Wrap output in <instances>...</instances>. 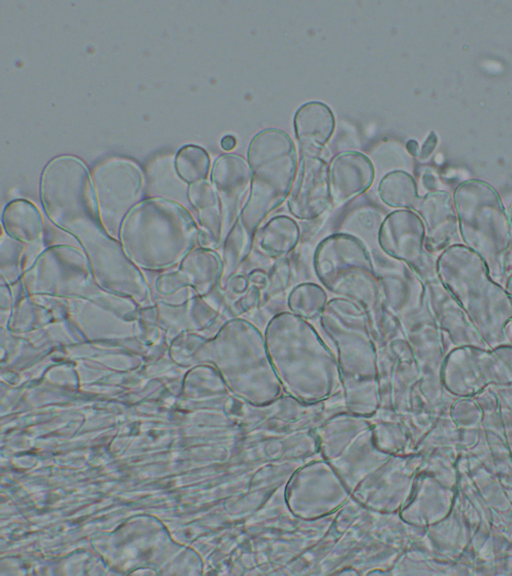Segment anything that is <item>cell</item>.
<instances>
[{
  "label": "cell",
  "instance_id": "cell-1",
  "mask_svg": "<svg viewBox=\"0 0 512 576\" xmlns=\"http://www.w3.org/2000/svg\"><path fill=\"white\" fill-rule=\"evenodd\" d=\"M264 339L274 372L294 395L314 399L339 384L338 364L309 321L281 311L268 321Z\"/></svg>",
  "mask_w": 512,
  "mask_h": 576
},
{
  "label": "cell",
  "instance_id": "cell-2",
  "mask_svg": "<svg viewBox=\"0 0 512 576\" xmlns=\"http://www.w3.org/2000/svg\"><path fill=\"white\" fill-rule=\"evenodd\" d=\"M437 276L463 308L489 348L512 345V300L490 275L485 262L462 243L436 260Z\"/></svg>",
  "mask_w": 512,
  "mask_h": 576
},
{
  "label": "cell",
  "instance_id": "cell-3",
  "mask_svg": "<svg viewBox=\"0 0 512 576\" xmlns=\"http://www.w3.org/2000/svg\"><path fill=\"white\" fill-rule=\"evenodd\" d=\"M199 228L191 214L177 202L143 200L120 229V244L140 270L162 271L179 264L195 248Z\"/></svg>",
  "mask_w": 512,
  "mask_h": 576
},
{
  "label": "cell",
  "instance_id": "cell-4",
  "mask_svg": "<svg viewBox=\"0 0 512 576\" xmlns=\"http://www.w3.org/2000/svg\"><path fill=\"white\" fill-rule=\"evenodd\" d=\"M453 200L462 244L505 286L512 273V227L499 193L486 181L468 179L456 186Z\"/></svg>",
  "mask_w": 512,
  "mask_h": 576
},
{
  "label": "cell",
  "instance_id": "cell-5",
  "mask_svg": "<svg viewBox=\"0 0 512 576\" xmlns=\"http://www.w3.org/2000/svg\"><path fill=\"white\" fill-rule=\"evenodd\" d=\"M247 162L251 187L239 220L253 241L267 216L289 197L298 169L295 144L285 131L265 128L250 140Z\"/></svg>",
  "mask_w": 512,
  "mask_h": 576
},
{
  "label": "cell",
  "instance_id": "cell-6",
  "mask_svg": "<svg viewBox=\"0 0 512 576\" xmlns=\"http://www.w3.org/2000/svg\"><path fill=\"white\" fill-rule=\"evenodd\" d=\"M313 269L327 291L358 304L371 324L383 305L382 289L372 257L359 238L348 233L325 237L314 251Z\"/></svg>",
  "mask_w": 512,
  "mask_h": 576
},
{
  "label": "cell",
  "instance_id": "cell-7",
  "mask_svg": "<svg viewBox=\"0 0 512 576\" xmlns=\"http://www.w3.org/2000/svg\"><path fill=\"white\" fill-rule=\"evenodd\" d=\"M228 380L248 399H267L279 391L264 334L244 318L227 320L207 345Z\"/></svg>",
  "mask_w": 512,
  "mask_h": 576
},
{
  "label": "cell",
  "instance_id": "cell-8",
  "mask_svg": "<svg viewBox=\"0 0 512 576\" xmlns=\"http://www.w3.org/2000/svg\"><path fill=\"white\" fill-rule=\"evenodd\" d=\"M24 280L30 294L91 300L114 310L120 305L135 307L133 300L103 290L85 253L75 247L47 249L26 271Z\"/></svg>",
  "mask_w": 512,
  "mask_h": 576
},
{
  "label": "cell",
  "instance_id": "cell-9",
  "mask_svg": "<svg viewBox=\"0 0 512 576\" xmlns=\"http://www.w3.org/2000/svg\"><path fill=\"white\" fill-rule=\"evenodd\" d=\"M319 320L337 348L342 370L347 376L372 378L376 371V353L367 313L353 301L333 297Z\"/></svg>",
  "mask_w": 512,
  "mask_h": 576
},
{
  "label": "cell",
  "instance_id": "cell-10",
  "mask_svg": "<svg viewBox=\"0 0 512 576\" xmlns=\"http://www.w3.org/2000/svg\"><path fill=\"white\" fill-rule=\"evenodd\" d=\"M91 177L101 222L118 240L123 222L143 201L144 174L134 162L115 158L95 167Z\"/></svg>",
  "mask_w": 512,
  "mask_h": 576
},
{
  "label": "cell",
  "instance_id": "cell-11",
  "mask_svg": "<svg viewBox=\"0 0 512 576\" xmlns=\"http://www.w3.org/2000/svg\"><path fill=\"white\" fill-rule=\"evenodd\" d=\"M425 227L417 213L396 209L389 213L378 230V244L388 258L404 263L425 283L438 279L437 256L425 248Z\"/></svg>",
  "mask_w": 512,
  "mask_h": 576
},
{
  "label": "cell",
  "instance_id": "cell-12",
  "mask_svg": "<svg viewBox=\"0 0 512 576\" xmlns=\"http://www.w3.org/2000/svg\"><path fill=\"white\" fill-rule=\"evenodd\" d=\"M444 383L451 391L464 393L493 381L512 382V372L491 348L460 346L452 350L444 363Z\"/></svg>",
  "mask_w": 512,
  "mask_h": 576
},
{
  "label": "cell",
  "instance_id": "cell-13",
  "mask_svg": "<svg viewBox=\"0 0 512 576\" xmlns=\"http://www.w3.org/2000/svg\"><path fill=\"white\" fill-rule=\"evenodd\" d=\"M331 204L329 166L317 154L301 153L287 199L290 214L299 220H314L324 214Z\"/></svg>",
  "mask_w": 512,
  "mask_h": 576
},
{
  "label": "cell",
  "instance_id": "cell-14",
  "mask_svg": "<svg viewBox=\"0 0 512 576\" xmlns=\"http://www.w3.org/2000/svg\"><path fill=\"white\" fill-rule=\"evenodd\" d=\"M211 183L221 204L223 242L240 219L250 192L251 173L248 162L237 154L220 155L212 166Z\"/></svg>",
  "mask_w": 512,
  "mask_h": 576
},
{
  "label": "cell",
  "instance_id": "cell-15",
  "mask_svg": "<svg viewBox=\"0 0 512 576\" xmlns=\"http://www.w3.org/2000/svg\"><path fill=\"white\" fill-rule=\"evenodd\" d=\"M180 269L164 273L157 279V290L163 294L181 288H190L197 296L208 295L220 286L224 264L222 257L212 248L195 247L179 263Z\"/></svg>",
  "mask_w": 512,
  "mask_h": 576
},
{
  "label": "cell",
  "instance_id": "cell-16",
  "mask_svg": "<svg viewBox=\"0 0 512 576\" xmlns=\"http://www.w3.org/2000/svg\"><path fill=\"white\" fill-rule=\"evenodd\" d=\"M413 211L419 215L425 227V248L438 256L451 245L457 244L458 219L453 195L444 190H433L420 196Z\"/></svg>",
  "mask_w": 512,
  "mask_h": 576
},
{
  "label": "cell",
  "instance_id": "cell-17",
  "mask_svg": "<svg viewBox=\"0 0 512 576\" xmlns=\"http://www.w3.org/2000/svg\"><path fill=\"white\" fill-rule=\"evenodd\" d=\"M427 289L434 317L445 340L455 347L489 348L463 308L440 280L427 283Z\"/></svg>",
  "mask_w": 512,
  "mask_h": 576
},
{
  "label": "cell",
  "instance_id": "cell-18",
  "mask_svg": "<svg viewBox=\"0 0 512 576\" xmlns=\"http://www.w3.org/2000/svg\"><path fill=\"white\" fill-rule=\"evenodd\" d=\"M375 176L371 160L361 152L346 151L333 158L329 165L332 202L347 203L366 192Z\"/></svg>",
  "mask_w": 512,
  "mask_h": 576
},
{
  "label": "cell",
  "instance_id": "cell-19",
  "mask_svg": "<svg viewBox=\"0 0 512 576\" xmlns=\"http://www.w3.org/2000/svg\"><path fill=\"white\" fill-rule=\"evenodd\" d=\"M293 126L302 153L319 155L334 132L335 117L325 103L309 101L296 110Z\"/></svg>",
  "mask_w": 512,
  "mask_h": 576
},
{
  "label": "cell",
  "instance_id": "cell-20",
  "mask_svg": "<svg viewBox=\"0 0 512 576\" xmlns=\"http://www.w3.org/2000/svg\"><path fill=\"white\" fill-rule=\"evenodd\" d=\"M222 289L226 293L231 314L237 318L261 307L269 300L268 271L260 268L248 272L238 270L227 280Z\"/></svg>",
  "mask_w": 512,
  "mask_h": 576
},
{
  "label": "cell",
  "instance_id": "cell-21",
  "mask_svg": "<svg viewBox=\"0 0 512 576\" xmlns=\"http://www.w3.org/2000/svg\"><path fill=\"white\" fill-rule=\"evenodd\" d=\"M300 240L298 223L287 215H277L257 229L253 248L267 261H279L290 256Z\"/></svg>",
  "mask_w": 512,
  "mask_h": 576
},
{
  "label": "cell",
  "instance_id": "cell-22",
  "mask_svg": "<svg viewBox=\"0 0 512 576\" xmlns=\"http://www.w3.org/2000/svg\"><path fill=\"white\" fill-rule=\"evenodd\" d=\"M188 193L200 223L199 244L205 248L218 247L222 243L223 219L216 190L205 180L190 185Z\"/></svg>",
  "mask_w": 512,
  "mask_h": 576
},
{
  "label": "cell",
  "instance_id": "cell-23",
  "mask_svg": "<svg viewBox=\"0 0 512 576\" xmlns=\"http://www.w3.org/2000/svg\"><path fill=\"white\" fill-rule=\"evenodd\" d=\"M2 226L7 236L26 245L39 244L44 223L38 208L26 199L9 202L2 212Z\"/></svg>",
  "mask_w": 512,
  "mask_h": 576
},
{
  "label": "cell",
  "instance_id": "cell-24",
  "mask_svg": "<svg viewBox=\"0 0 512 576\" xmlns=\"http://www.w3.org/2000/svg\"><path fill=\"white\" fill-rule=\"evenodd\" d=\"M378 195L388 207L413 210L420 195L415 179L407 172L394 170L383 176Z\"/></svg>",
  "mask_w": 512,
  "mask_h": 576
},
{
  "label": "cell",
  "instance_id": "cell-25",
  "mask_svg": "<svg viewBox=\"0 0 512 576\" xmlns=\"http://www.w3.org/2000/svg\"><path fill=\"white\" fill-rule=\"evenodd\" d=\"M328 301L327 291L322 285L303 282L291 289L286 305L288 311L310 322L320 318Z\"/></svg>",
  "mask_w": 512,
  "mask_h": 576
},
{
  "label": "cell",
  "instance_id": "cell-26",
  "mask_svg": "<svg viewBox=\"0 0 512 576\" xmlns=\"http://www.w3.org/2000/svg\"><path fill=\"white\" fill-rule=\"evenodd\" d=\"M175 170L189 185L205 181L210 170V157L200 146H183L175 157Z\"/></svg>",
  "mask_w": 512,
  "mask_h": 576
},
{
  "label": "cell",
  "instance_id": "cell-27",
  "mask_svg": "<svg viewBox=\"0 0 512 576\" xmlns=\"http://www.w3.org/2000/svg\"><path fill=\"white\" fill-rule=\"evenodd\" d=\"M26 244L7 236L1 241V276L7 284L19 280L22 275V257Z\"/></svg>",
  "mask_w": 512,
  "mask_h": 576
},
{
  "label": "cell",
  "instance_id": "cell-28",
  "mask_svg": "<svg viewBox=\"0 0 512 576\" xmlns=\"http://www.w3.org/2000/svg\"><path fill=\"white\" fill-rule=\"evenodd\" d=\"M269 274V297H273L284 290L291 283V266L287 258L276 261Z\"/></svg>",
  "mask_w": 512,
  "mask_h": 576
},
{
  "label": "cell",
  "instance_id": "cell-29",
  "mask_svg": "<svg viewBox=\"0 0 512 576\" xmlns=\"http://www.w3.org/2000/svg\"><path fill=\"white\" fill-rule=\"evenodd\" d=\"M237 144V140L233 135H225L221 141L220 145L224 151H232Z\"/></svg>",
  "mask_w": 512,
  "mask_h": 576
},
{
  "label": "cell",
  "instance_id": "cell-30",
  "mask_svg": "<svg viewBox=\"0 0 512 576\" xmlns=\"http://www.w3.org/2000/svg\"><path fill=\"white\" fill-rule=\"evenodd\" d=\"M504 287L512 300V273L508 276Z\"/></svg>",
  "mask_w": 512,
  "mask_h": 576
},
{
  "label": "cell",
  "instance_id": "cell-31",
  "mask_svg": "<svg viewBox=\"0 0 512 576\" xmlns=\"http://www.w3.org/2000/svg\"><path fill=\"white\" fill-rule=\"evenodd\" d=\"M506 211H507V215H508V218H509L511 227H512V202H511V203L509 204V206L506 208Z\"/></svg>",
  "mask_w": 512,
  "mask_h": 576
}]
</instances>
